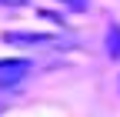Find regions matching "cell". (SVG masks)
<instances>
[{"instance_id":"277c9868","label":"cell","mask_w":120,"mask_h":117,"mask_svg":"<svg viewBox=\"0 0 120 117\" xmlns=\"http://www.w3.org/2000/svg\"><path fill=\"white\" fill-rule=\"evenodd\" d=\"M60 4H64L67 10H87V4H90V0H60Z\"/></svg>"},{"instance_id":"3957f363","label":"cell","mask_w":120,"mask_h":117,"mask_svg":"<svg viewBox=\"0 0 120 117\" xmlns=\"http://www.w3.org/2000/svg\"><path fill=\"white\" fill-rule=\"evenodd\" d=\"M107 54L110 57H120V27H107Z\"/></svg>"},{"instance_id":"5b68a950","label":"cell","mask_w":120,"mask_h":117,"mask_svg":"<svg viewBox=\"0 0 120 117\" xmlns=\"http://www.w3.org/2000/svg\"><path fill=\"white\" fill-rule=\"evenodd\" d=\"M0 4H13V7H17V4H27V0H0Z\"/></svg>"},{"instance_id":"7a4b0ae2","label":"cell","mask_w":120,"mask_h":117,"mask_svg":"<svg viewBox=\"0 0 120 117\" xmlns=\"http://www.w3.org/2000/svg\"><path fill=\"white\" fill-rule=\"evenodd\" d=\"M7 43H17V47H64V40L53 34H4Z\"/></svg>"},{"instance_id":"6da1fadb","label":"cell","mask_w":120,"mask_h":117,"mask_svg":"<svg viewBox=\"0 0 120 117\" xmlns=\"http://www.w3.org/2000/svg\"><path fill=\"white\" fill-rule=\"evenodd\" d=\"M34 70V64L23 60V57H13V60H0V90H7V87H17L23 84V77Z\"/></svg>"}]
</instances>
